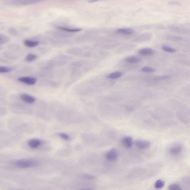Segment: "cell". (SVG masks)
I'll list each match as a JSON object with an SVG mask.
<instances>
[{
  "instance_id": "3",
  "label": "cell",
  "mask_w": 190,
  "mask_h": 190,
  "mask_svg": "<svg viewBox=\"0 0 190 190\" xmlns=\"http://www.w3.org/2000/svg\"><path fill=\"white\" fill-rule=\"evenodd\" d=\"M170 30L179 34L187 35L190 33V30L187 28L175 25H170L169 26Z\"/></svg>"
},
{
  "instance_id": "17",
  "label": "cell",
  "mask_w": 190,
  "mask_h": 190,
  "mask_svg": "<svg viewBox=\"0 0 190 190\" xmlns=\"http://www.w3.org/2000/svg\"><path fill=\"white\" fill-rule=\"evenodd\" d=\"M25 46L28 48H33L38 46L39 42L38 41H32V40H26L24 42Z\"/></svg>"
},
{
  "instance_id": "22",
  "label": "cell",
  "mask_w": 190,
  "mask_h": 190,
  "mask_svg": "<svg viewBox=\"0 0 190 190\" xmlns=\"http://www.w3.org/2000/svg\"><path fill=\"white\" fill-rule=\"evenodd\" d=\"M165 185V183L163 180H157L155 184V187L157 189H160L163 188Z\"/></svg>"
},
{
  "instance_id": "11",
  "label": "cell",
  "mask_w": 190,
  "mask_h": 190,
  "mask_svg": "<svg viewBox=\"0 0 190 190\" xmlns=\"http://www.w3.org/2000/svg\"><path fill=\"white\" fill-rule=\"evenodd\" d=\"M155 51L153 49L150 48H144L140 49L139 51V53L140 54L144 55H151L154 54Z\"/></svg>"
},
{
  "instance_id": "29",
  "label": "cell",
  "mask_w": 190,
  "mask_h": 190,
  "mask_svg": "<svg viewBox=\"0 0 190 190\" xmlns=\"http://www.w3.org/2000/svg\"><path fill=\"white\" fill-rule=\"evenodd\" d=\"M32 70H33V68L31 67H24L22 69H21V70H20L21 71V73H27L28 72L31 71Z\"/></svg>"
},
{
  "instance_id": "24",
  "label": "cell",
  "mask_w": 190,
  "mask_h": 190,
  "mask_svg": "<svg viewBox=\"0 0 190 190\" xmlns=\"http://www.w3.org/2000/svg\"><path fill=\"white\" fill-rule=\"evenodd\" d=\"M162 49L166 52H168V53H173L176 52V49H174L173 48L171 47L168 46L166 45H164L162 47Z\"/></svg>"
},
{
  "instance_id": "8",
  "label": "cell",
  "mask_w": 190,
  "mask_h": 190,
  "mask_svg": "<svg viewBox=\"0 0 190 190\" xmlns=\"http://www.w3.org/2000/svg\"><path fill=\"white\" fill-rule=\"evenodd\" d=\"M21 98L22 101L28 104H33L35 101V98L34 97L26 94H22L21 95Z\"/></svg>"
},
{
  "instance_id": "16",
  "label": "cell",
  "mask_w": 190,
  "mask_h": 190,
  "mask_svg": "<svg viewBox=\"0 0 190 190\" xmlns=\"http://www.w3.org/2000/svg\"><path fill=\"white\" fill-rule=\"evenodd\" d=\"M40 84L42 85L53 87H57L58 84L55 81H52V80H44L41 81Z\"/></svg>"
},
{
  "instance_id": "7",
  "label": "cell",
  "mask_w": 190,
  "mask_h": 190,
  "mask_svg": "<svg viewBox=\"0 0 190 190\" xmlns=\"http://www.w3.org/2000/svg\"><path fill=\"white\" fill-rule=\"evenodd\" d=\"M19 82L23 83L26 85H34L37 82V80L35 78L32 77H22L18 79Z\"/></svg>"
},
{
  "instance_id": "28",
  "label": "cell",
  "mask_w": 190,
  "mask_h": 190,
  "mask_svg": "<svg viewBox=\"0 0 190 190\" xmlns=\"http://www.w3.org/2000/svg\"><path fill=\"white\" fill-rule=\"evenodd\" d=\"M168 189L170 190H180L182 188L179 184H171L168 187Z\"/></svg>"
},
{
  "instance_id": "32",
  "label": "cell",
  "mask_w": 190,
  "mask_h": 190,
  "mask_svg": "<svg viewBox=\"0 0 190 190\" xmlns=\"http://www.w3.org/2000/svg\"><path fill=\"white\" fill-rule=\"evenodd\" d=\"M59 136L60 137L64 140H68L69 139V136L68 135L65 133H60L59 134Z\"/></svg>"
},
{
  "instance_id": "18",
  "label": "cell",
  "mask_w": 190,
  "mask_h": 190,
  "mask_svg": "<svg viewBox=\"0 0 190 190\" xmlns=\"http://www.w3.org/2000/svg\"><path fill=\"white\" fill-rule=\"evenodd\" d=\"M166 39L175 42H178L182 40L181 37L172 35H168L166 36Z\"/></svg>"
},
{
  "instance_id": "9",
  "label": "cell",
  "mask_w": 190,
  "mask_h": 190,
  "mask_svg": "<svg viewBox=\"0 0 190 190\" xmlns=\"http://www.w3.org/2000/svg\"><path fill=\"white\" fill-rule=\"evenodd\" d=\"M188 114L182 112H178L177 114V117L178 119L184 123L188 124L190 123V118Z\"/></svg>"
},
{
  "instance_id": "33",
  "label": "cell",
  "mask_w": 190,
  "mask_h": 190,
  "mask_svg": "<svg viewBox=\"0 0 190 190\" xmlns=\"http://www.w3.org/2000/svg\"><path fill=\"white\" fill-rule=\"evenodd\" d=\"M100 1H102V0H89V2L90 3H94Z\"/></svg>"
},
{
  "instance_id": "6",
  "label": "cell",
  "mask_w": 190,
  "mask_h": 190,
  "mask_svg": "<svg viewBox=\"0 0 190 190\" xmlns=\"http://www.w3.org/2000/svg\"><path fill=\"white\" fill-rule=\"evenodd\" d=\"M135 145L138 148L144 150L149 148L151 143L147 140H138L135 142Z\"/></svg>"
},
{
  "instance_id": "26",
  "label": "cell",
  "mask_w": 190,
  "mask_h": 190,
  "mask_svg": "<svg viewBox=\"0 0 190 190\" xmlns=\"http://www.w3.org/2000/svg\"><path fill=\"white\" fill-rule=\"evenodd\" d=\"M12 71V69L9 67L1 66L0 67V73H9Z\"/></svg>"
},
{
  "instance_id": "25",
  "label": "cell",
  "mask_w": 190,
  "mask_h": 190,
  "mask_svg": "<svg viewBox=\"0 0 190 190\" xmlns=\"http://www.w3.org/2000/svg\"><path fill=\"white\" fill-rule=\"evenodd\" d=\"M141 71L145 73H150L155 72L156 71V69L152 67L145 66L141 69Z\"/></svg>"
},
{
  "instance_id": "2",
  "label": "cell",
  "mask_w": 190,
  "mask_h": 190,
  "mask_svg": "<svg viewBox=\"0 0 190 190\" xmlns=\"http://www.w3.org/2000/svg\"><path fill=\"white\" fill-rule=\"evenodd\" d=\"M172 103L175 107L178 108L180 111V112L190 115V108L184 104L176 100H173Z\"/></svg>"
},
{
  "instance_id": "27",
  "label": "cell",
  "mask_w": 190,
  "mask_h": 190,
  "mask_svg": "<svg viewBox=\"0 0 190 190\" xmlns=\"http://www.w3.org/2000/svg\"><path fill=\"white\" fill-rule=\"evenodd\" d=\"M4 57L10 60H15L17 58V57L10 53H3Z\"/></svg>"
},
{
  "instance_id": "4",
  "label": "cell",
  "mask_w": 190,
  "mask_h": 190,
  "mask_svg": "<svg viewBox=\"0 0 190 190\" xmlns=\"http://www.w3.org/2000/svg\"><path fill=\"white\" fill-rule=\"evenodd\" d=\"M182 146L180 144H176L173 145L170 148L169 152L173 156H178L181 153L182 150Z\"/></svg>"
},
{
  "instance_id": "34",
  "label": "cell",
  "mask_w": 190,
  "mask_h": 190,
  "mask_svg": "<svg viewBox=\"0 0 190 190\" xmlns=\"http://www.w3.org/2000/svg\"><path fill=\"white\" fill-rule=\"evenodd\" d=\"M189 173L190 174V171H189Z\"/></svg>"
},
{
  "instance_id": "23",
  "label": "cell",
  "mask_w": 190,
  "mask_h": 190,
  "mask_svg": "<svg viewBox=\"0 0 190 190\" xmlns=\"http://www.w3.org/2000/svg\"><path fill=\"white\" fill-rule=\"evenodd\" d=\"M37 57L36 55L33 53H29L25 58V60L27 62H32L35 60L37 58Z\"/></svg>"
},
{
  "instance_id": "20",
  "label": "cell",
  "mask_w": 190,
  "mask_h": 190,
  "mask_svg": "<svg viewBox=\"0 0 190 190\" xmlns=\"http://www.w3.org/2000/svg\"><path fill=\"white\" fill-rule=\"evenodd\" d=\"M122 73L121 72L116 71L113 73L110 74L107 76V77L108 78L112 79H115L119 78L122 76Z\"/></svg>"
},
{
  "instance_id": "30",
  "label": "cell",
  "mask_w": 190,
  "mask_h": 190,
  "mask_svg": "<svg viewBox=\"0 0 190 190\" xmlns=\"http://www.w3.org/2000/svg\"><path fill=\"white\" fill-rule=\"evenodd\" d=\"M182 181L184 184H190V176H185L182 178Z\"/></svg>"
},
{
  "instance_id": "15",
  "label": "cell",
  "mask_w": 190,
  "mask_h": 190,
  "mask_svg": "<svg viewBox=\"0 0 190 190\" xmlns=\"http://www.w3.org/2000/svg\"><path fill=\"white\" fill-rule=\"evenodd\" d=\"M56 27L59 30L67 33H77L81 31V29L80 28H71L65 27L64 26H57Z\"/></svg>"
},
{
  "instance_id": "19",
  "label": "cell",
  "mask_w": 190,
  "mask_h": 190,
  "mask_svg": "<svg viewBox=\"0 0 190 190\" xmlns=\"http://www.w3.org/2000/svg\"><path fill=\"white\" fill-rule=\"evenodd\" d=\"M141 60L140 58L136 56H130L126 58L125 59V61L130 63L136 64L141 61Z\"/></svg>"
},
{
  "instance_id": "21",
  "label": "cell",
  "mask_w": 190,
  "mask_h": 190,
  "mask_svg": "<svg viewBox=\"0 0 190 190\" xmlns=\"http://www.w3.org/2000/svg\"><path fill=\"white\" fill-rule=\"evenodd\" d=\"M10 41L9 38L4 34L0 35V44L2 45Z\"/></svg>"
},
{
  "instance_id": "10",
  "label": "cell",
  "mask_w": 190,
  "mask_h": 190,
  "mask_svg": "<svg viewBox=\"0 0 190 190\" xmlns=\"http://www.w3.org/2000/svg\"><path fill=\"white\" fill-rule=\"evenodd\" d=\"M122 144L124 147L127 148H130L133 145V140L130 136H126L122 140Z\"/></svg>"
},
{
  "instance_id": "1",
  "label": "cell",
  "mask_w": 190,
  "mask_h": 190,
  "mask_svg": "<svg viewBox=\"0 0 190 190\" xmlns=\"http://www.w3.org/2000/svg\"><path fill=\"white\" fill-rule=\"evenodd\" d=\"M15 164L18 168L25 169L37 166L39 165V163L35 160L23 159L17 160L15 162Z\"/></svg>"
},
{
  "instance_id": "5",
  "label": "cell",
  "mask_w": 190,
  "mask_h": 190,
  "mask_svg": "<svg viewBox=\"0 0 190 190\" xmlns=\"http://www.w3.org/2000/svg\"><path fill=\"white\" fill-rule=\"evenodd\" d=\"M118 155V152L117 150L115 148H112L107 152L105 157L109 161H114L117 159Z\"/></svg>"
},
{
  "instance_id": "31",
  "label": "cell",
  "mask_w": 190,
  "mask_h": 190,
  "mask_svg": "<svg viewBox=\"0 0 190 190\" xmlns=\"http://www.w3.org/2000/svg\"><path fill=\"white\" fill-rule=\"evenodd\" d=\"M9 33L11 35L15 36L17 35V32L15 28H10L9 29Z\"/></svg>"
},
{
  "instance_id": "14",
  "label": "cell",
  "mask_w": 190,
  "mask_h": 190,
  "mask_svg": "<svg viewBox=\"0 0 190 190\" xmlns=\"http://www.w3.org/2000/svg\"><path fill=\"white\" fill-rule=\"evenodd\" d=\"M41 144V140L38 139H33L29 140L28 142V144L29 147L32 148H38Z\"/></svg>"
},
{
  "instance_id": "12",
  "label": "cell",
  "mask_w": 190,
  "mask_h": 190,
  "mask_svg": "<svg viewBox=\"0 0 190 190\" xmlns=\"http://www.w3.org/2000/svg\"><path fill=\"white\" fill-rule=\"evenodd\" d=\"M42 0H16L15 3L21 5H28L35 3Z\"/></svg>"
},
{
  "instance_id": "13",
  "label": "cell",
  "mask_w": 190,
  "mask_h": 190,
  "mask_svg": "<svg viewBox=\"0 0 190 190\" xmlns=\"http://www.w3.org/2000/svg\"><path fill=\"white\" fill-rule=\"evenodd\" d=\"M134 32L133 29L130 28H121L116 30L117 33L124 35H130L133 33Z\"/></svg>"
}]
</instances>
